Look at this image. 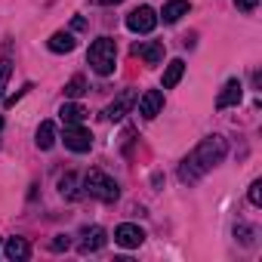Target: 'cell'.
<instances>
[{"instance_id": "3957f363", "label": "cell", "mask_w": 262, "mask_h": 262, "mask_svg": "<svg viewBox=\"0 0 262 262\" xmlns=\"http://www.w3.org/2000/svg\"><path fill=\"white\" fill-rule=\"evenodd\" d=\"M83 191H86L90 198L102 201V204H114V201L120 198L117 182H114L108 173H102V170H90V173L83 176Z\"/></svg>"}, {"instance_id": "7c38bea8", "label": "cell", "mask_w": 262, "mask_h": 262, "mask_svg": "<svg viewBox=\"0 0 262 262\" xmlns=\"http://www.w3.org/2000/svg\"><path fill=\"white\" fill-rule=\"evenodd\" d=\"M4 256H7L10 262H25V259L31 256V247H28L25 237H10L7 247H4Z\"/></svg>"}, {"instance_id": "277c9868", "label": "cell", "mask_w": 262, "mask_h": 262, "mask_svg": "<svg viewBox=\"0 0 262 262\" xmlns=\"http://www.w3.org/2000/svg\"><path fill=\"white\" fill-rule=\"evenodd\" d=\"M155 25H158V13L151 7H136L133 13L126 16V28L136 31V34H151Z\"/></svg>"}, {"instance_id": "44dd1931", "label": "cell", "mask_w": 262, "mask_h": 262, "mask_svg": "<svg viewBox=\"0 0 262 262\" xmlns=\"http://www.w3.org/2000/svg\"><path fill=\"white\" fill-rule=\"evenodd\" d=\"M250 204H253V207H262V182H259V179L250 185Z\"/></svg>"}, {"instance_id": "4fadbf2b", "label": "cell", "mask_w": 262, "mask_h": 262, "mask_svg": "<svg viewBox=\"0 0 262 262\" xmlns=\"http://www.w3.org/2000/svg\"><path fill=\"white\" fill-rule=\"evenodd\" d=\"M34 142H37L40 151H50V148L56 145V123H53V120H43V123L37 126V139H34Z\"/></svg>"}, {"instance_id": "ffe728a7", "label": "cell", "mask_w": 262, "mask_h": 262, "mask_svg": "<svg viewBox=\"0 0 262 262\" xmlns=\"http://www.w3.org/2000/svg\"><path fill=\"white\" fill-rule=\"evenodd\" d=\"M10 74H13V62L10 59H0V99H4V90L10 83Z\"/></svg>"}, {"instance_id": "d6986e66", "label": "cell", "mask_w": 262, "mask_h": 262, "mask_svg": "<svg viewBox=\"0 0 262 262\" xmlns=\"http://www.w3.org/2000/svg\"><path fill=\"white\" fill-rule=\"evenodd\" d=\"M86 93V77L83 74H74L68 83H65V96L68 99H77V96H83Z\"/></svg>"}, {"instance_id": "9c48e42d", "label": "cell", "mask_w": 262, "mask_h": 262, "mask_svg": "<svg viewBox=\"0 0 262 262\" xmlns=\"http://www.w3.org/2000/svg\"><path fill=\"white\" fill-rule=\"evenodd\" d=\"M133 102H136V93H133V90H123V93L105 108V117H108V120H123V114L129 111V105H133Z\"/></svg>"}, {"instance_id": "8fae6325", "label": "cell", "mask_w": 262, "mask_h": 262, "mask_svg": "<svg viewBox=\"0 0 262 262\" xmlns=\"http://www.w3.org/2000/svg\"><path fill=\"white\" fill-rule=\"evenodd\" d=\"M105 228H99V225H93V228H83V241H80V253H96V250H102L105 247Z\"/></svg>"}, {"instance_id": "cb8c5ba5", "label": "cell", "mask_w": 262, "mask_h": 262, "mask_svg": "<svg viewBox=\"0 0 262 262\" xmlns=\"http://www.w3.org/2000/svg\"><path fill=\"white\" fill-rule=\"evenodd\" d=\"M71 28H77V31H80V28H86V19H80V16H77V19L71 22Z\"/></svg>"}, {"instance_id": "7402d4cb", "label": "cell", "mask_w": 262, "mask_h": 262, "mask_svg": "<svg viewBox=\"0 0 262 262\" xmlns=\"http://www.w3.org/2000/svg\"><path fill=\"white\" fill-rule=\"evenodd\" d=\"M68 247H71V241H68L65 234H56V237L50 241V250H53V253H62V250H68Z\"/></svg>"}, {"instance_id": "7a4b0ae2", "label": "cell", "mask_w": 262, "mask_h": 262, "mask_svg": "<svg viewBox=\"0 0 262 262\" xmlns=\"http://www.w3.org/2000/svg\"><path fill=\"white\" fill-rule=\"evenodd\" d=\"M86 62H90V68H93L96 74H102V77L114 74V65H117V43H114L111 37L93 40V43H90V53H86Z\"/></svg>"}, {"instance_id": "ac0fdd59", "label": "cell", "mask_w": 262, "mask_h": 262, "mask_svg": "<svg viewBox=\"0 0 262 262\" xmlns=\"http://www.w3.org/2000/svg\"><path fill=\"white\" fill-rule=\"evenodd\" d=\"M59 191H62V198H68V201H74L80 191H77V176L74 173H65L62 179H59Z\"/></svg>"}, {"instance_id": "8992f818", "label": "cell", "mask_w": 262, "mask_h": 262, "mask_svg": "<svg viewBox=\"0 0 262 262\" xmlns=\"http://www.w3.org/2000/svg\"><path fill=\"white\" fill-rule=\"evenodd\" d=\"M114 241H117L120 247H126V250H133V247H142L145 231H142L139 225H133V222H123V225L114 228Z\"/></svg>"}, {"instance_id": "e0dca14e", "label": "cell", "mask_w": 262, "mask_h": 262, "mask_svg": "<svg viewBox=\"0 0 262 262\" xmlns=\"http://www.w3.org/2000/svg\"><path fill=\"white\" fill-rule=\"evenodd\" d=\"M182 71H185V62H182V59H173V62L167 65V71H164V86L173 90V86L182 80Z\"/></svg>"}, {"instance_id": "6da1fadb", "label": "cell", "mask_w": 262, "mask_h": 262, "mask_svg": "<svg viewBox=\"0 0 262 262\" xmlns=\"http://www.w3.org/2000/svg\"><path fill=\"white\" fill-rule=\"evenodd\" d=\"M225 151H228V145H225L222 136H207V139H201V145L179 164V179H182L185 185H194V182L204 179L216 164H222Z\"/></svg>"}, {"instance_id": "5b68a950", "label": "cell", "mask_w": 262, "mask_h": 262, "mask_svg": "<svg viewBox=\"0 0 262 262\" xmlns=\"http://www.w3.org/2000/svg\"><path fill=\"white\" fill-rule=\"evenodd\" d=\"M65 148H71L74 155H83L93 148V136H90V129H83L80 123L74 126H65Z\"/></svg>"}, {"instance_id": "5bb4252c", "label": "cell", "mask_w": 262, "mask_h": 262, "mask_svg": "<svg viewBox=\"0 0 262 262\" xmlns=\"http://www.w3.org/2000/svg\"><path fill=\"white\" fill-rule=\"evenodd\" d=\"M59 117H62L65 126H74V123H83L86 111H83V105H77V102H65V105L59 108Z\"/></svg>"}, {"instance_id": "d4e9b609", "label": "cell", "mask_w": 262, "mask_h": 262, "mask_svg": "<svg viewBox=\"0 0 262 262\" xmlns=\"http://www.w3.org/2000/svg\"><path fill=\"white\" fill-rule=\"evenodd\" d=\"M102 7H114V4H120V0H99Z\"/></svg>"}, {"instance_id": "484cf974", "label": "cell", "mask_w": 262, "mask_h": 262, "mask_svg": "<svg viewBox=\"0 0 262 262\" xmlns=\"http://www.w3.org/2000/svg\"><path fill=\"white\" fill-rule=\"evenodd\" d=\"M0 129H4V117H0Z\"/></svg>"}, {"instance_id": "9a60e30c", "label": "cell", "mask_w": 262, "mask_h": 262, "mask_svg": "<svg viewBox=\"0 0 262 262\" xmlns=\"http://www.w3.org/2000/svg\"><path fill=\"white\" fill-rule=\"evenodd\" d=\"M188 10H191L188 0H170V4H164V13H161V16H164L167 25H173V22H179L182 16H188Z\"/></svg>"}, {"instance_id": "2e32d148", "label": "cell", "mask_w": 262, "mask_h": 262, "mask_svg": "<svg viewBox=\"0 0 262 262\" xmlns=\"http://www.w3.org/2000/svg\"><path fill=\"white\" fill-rule=\"evenodd\" d=\"M47 47H50L53 53H71V50L77 47V40H74V34H68V31H56V34L47 40Z\"/></svg>"}, {"instance_id": "ba28073f", "label": "cell", "mask_w": 262, "mask_h": 262, "mask_svg": "<svg viewBox=\"0 0 262 262\" xmlns=\"http://www.w3.org/2000/svg\"><path fill=\"white\" fill-rule=\"evenodd\" d=\"M133 56H139L145 65H161L164 62V43L161 40H145L133 47Z\"/></svg>"}, {"instance_id": "52a82bcc", "label": "cell", "mask_w": 262, "mask_h": 262, "mask_svg": "<svg viewBox=\"0 0 262 262\" xmlns=\"http://www.w3.org/2000/svg\"><path fill=\"white\" fill-rule=\"evenodd\" d=\"M161 111H164V93L161 90H145L142 99H139V114L145 120H155Z\"/></svg>"}, {"instance_id": "603a6c76", "label": "cell", "mask_w": 262, "mask_h": 262, "mask_svg": "<svg viewBox=\"0 0 262 262\" xmlns=\"http://www.w3.org/2000/svg\"><path fill=\"white\" fill-rule=\"evenodd\" d=\"M234 7L244 10V13H253V10L259 7V0H234Z\"/></svg>"}, {"instance_id": "30bf717a", "label": "cell", "mask_w": 262, "mask_h": 262, "mask_svg": "<svg viewBox=\"0 0 262 262\" xmlns=\"http://www.w3.org/2000/svg\"><path fill=\"white\" fill-rule=\"evenodd\" d=\"M241 96H244V86H241L237 77H231V80L222 86V93H219V99H216V108H231V105L241 102Z\"/></svg>"}]
</instances>
